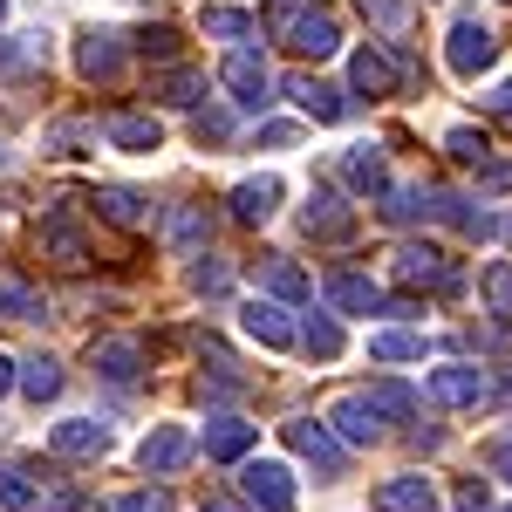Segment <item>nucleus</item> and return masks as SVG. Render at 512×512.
<instances>
[{
    "label": "nucleus",
    "instance_id": "obj_24",
    "mask_svg": "<svg viewBox=\"0 0 512 512\" xmlns=\"http://www.w3.org/2000/svg\"><path fill=\"white\" fill-rule=\"evenodd\" d=\"M431 396H437V403H451V410H465V403H478V396H485V369H472V362L431 369Z\"/></svg>",
    "mask_w": 512,
    "mask_h": 512
},
{
    "label": "nucleus",
    "instance_id": "obj_34",
    "mask_svg": "<svg viewBox=\"0 0 512 512\" xmlns=\"http://www.w3.org/2000/svg\"><path fill=\"white\" fill-rule=\"evenodd\" d=\"M301 349L315 355V362H335V355H342V328H335V315H308V328H301Z\"/></svg>",
    "mask_w": 512,
    "mask_h": 512
},
{
    "label": "nucleus",
    "instance_id": "obj_53",
    "mask_svg": "<svg viewBox=\"0 0 512 512\" xmlns=\"http://www.w3.org/2000/svg\"><path fill=\"white\" fill-rule=\"evenodd\" d=\"M506 512H512V506H506Z\"/></svg>",
    "mask_w": 512,
    "mask_h": 512
},
{
    "label": "nucleus",
    "instance_id": "obj_52",
    "mask_svg": "<svg viewBox=\"0 0 512 512\" xmlns=\"http://www.w3.org/2000/svg\"><path fill=\"white\" fill-rule=\"evenodd\" d=\"M0 21H7V0H0Z\"/></svg>",
    "mask_w": 512,
    "mask_h": 512
},
{
    "label": "nucleus",
    "instance_id": "obj_23",
    "mask_svg": "<svg viewBox=\"0 0 512 512\" xmlns=\"http://www.w3.org/2000/svg\"><path fill=\"white\" fill-rule=\"evenodd\" d=\"M431 219L458 226L465 239H492V233H499V219H492V212H478L472 198H451V192H431Z\"/></svg>",
    "mask_w": 512,
    "mask_h": 512
},
{
    "label": "nucleus",
    "instance_id": "obj_47",
    "mask_svg": "<svg viewBox=\"0 0 512 512\" xmlns=\"http://www.w3.org/2000/svg\"><path fill=\"white\" fill-rule=\"evenodd\" d=\"M260 144H267V151H287V144H294V123H260Z\"/></svg>",
    "mask_w": 512,
    "mask_h": 512
},
{
    "label": "nucleus",
    "instance_id": "obj_16",
    "mask_svg": "<svg viewBox=\"0 0 512 512\" xmlns=\"http://www.w3.org/2000/svg\"><path fill=\"white\" fill-rule=\"evenodd\" d=\"M301 226H308V239H349L355 233V212L321 185V192H308V205H301Z\"/></svg>",
    "mask_w": 512,
    "mask_h": 512
},
{
    "label": "nucleus",
    "instance_id": "obj_28",
    "mask_svg": "<svg viewBox=\"0 0 512 512\" xmlns=\"http://www.w3.org/2000/svg\"><path fill=\"white\" fill-rule=\"evenodd\" d=\"M369 355H376V362H424V335H410V328H376V335H369Z\"/></svg>",
    "mask_w": 512,
    "mask_h": 512
},
{
    "label": "nucleus",
    "instance_id": "obj_5",
    "mask_svg": "<svg viewBox=\"0 0 512 512\" xmlns=\"http://www.w3.org/2000/svg\"><path fill=\"white\" fill-rule=\"evenodd\" d=\"M396 280H403V287H437V294H451V287H458V267L444 260V246L410 239V246H396Z\"/></svg>",
    "mask_w": 512,
    "mask_h": 512
},
{
    "label": "nucleus",
    "instance_id": "obj_43",
    "mask_svg": "<svg viewBox=\"0 0 512 512\" xmlns=\"http://www.w3.org/2000/svg\"><path fill=\"white\" fill-rule=\"evenodd\" d=\"M137 55H151V62H171V55H178V28H144V35H137Z\"/></svg>",
    "mask_w": 512,
    "mask_h": 512
},
{
    "label": "nucleus",
    "instance_id": "obj_50",
    "mask_svg": "<svg viewBox=\"0 0 512 512\" xmlns=\"http://www.w3.org/2000/svg\"><path fill=\"white\" fill-rule=\"evenodd\" d=\"M485 110H492V117H506V123H512V82H499V89L485 96Z\"/></svg>",
    "mask_w": 512,
    "mask_h": 512
},
{
    "label": "nucleus",
    "instance_id": "obj_39",
    "mask_svg": "<svg viewBox=\"0 0 512 512\" xmlns=\"http://www.w3.org/2000/svg\"><path fill=\"white\" fill-rule=\"evenodd\" d=\"M444 151H451L458 164H485V158H492V144H485V130H465V123H458V130L444 137Z\"/></svg>",
    "mask_w": 512,
    "mask_h": 512
},
{
    "label": "nucleus",
    "instance_id": "obj_41",
    "mask_svg": "<svg viewBox=\"0 0 512 512\" xmlns=\"http://www.w3.org/2000/svg\"><path fill=\"white\" fill-rule=\"evenodd\" d=\"M362 14H369L383 35H403V28H410V0H362Z\"/></svg>",
    "mask_w": 512,
    "mask_h": 512
},
{
    "label": "nucleus",
    "instance_id": "obj_13",
    "mask_svg": "<svg viewBox=\"0 0 512 512\" xmlns=\"http://www.w3.org/2000/svg\"><path fill=\"white\" fill-rule=\"evenodd\" d=\"M287 48H294V55H308V62H328V55L342 48V28H335V14L308 7V14L287 28Z\"/></svg>",
    "mask_w": 512,
    "mask_h": 512
},
{
    "label": "nucleus",
    "instance_id": "obj_44",
    "mask_svg": "<svg viewBox=\"0 0 512 512\" xmlns=\"http://www.w3.org/2000/svg\"><path fill=\"white\" fill-rule=\"evenodd\" d=\"M192 137H198V144H226V137H233V117H226V110H198Z\"/></svg>",
    "mask_w": 512,
    "mask_h": 512
},
{
    "label": "nucleus",
    "instance_id": "obj_8",
    "mask_svg": "<svg viewBox=\"0 0 512 512\" xmlns=\"http://www.w3.org/2000/svg\"><path fill=\"white\" fill-rule=\"evenodd\" d=\"M321 424L342 437V444H383V410H376L369 396H342V403H335Z\"/></svg>",
    "mask_w": 512,
    "mask_h": 512
},
{
    "label": "nucleus",
    "instance_id": "obj_27",
    "mask_svg": "<svg viewBox=\"0 0 512 512\" xmlns=\"http://www.w3.org/2000/svg\"><path fill=\"white\" fill-rule=\"evenodd\" d=\"M21 396H28V403L62 396V362H55V355H28V362H21Z\"/></svg>",
    "mask_w": 512,
    "mask_h": 512
},
{
    "label": "nucleus",
    "instance_id": "obj_12",
    "mask_svg": "<svg viewBox=\"0 0 512 512\" xmlns=\"http://www.w3.org/2000/svg\"><path fill=\"white\" fill-rule=\"evenodd\" d=\"M239 328H246L260 349H294V342H301L280 301H246V308H239Z\"/></svg>",
    "mask_w": 512,
    "mask_h": 512
},
{
    "label": "nucleus",
    "instance_id": "obj_1",
    "mask_svg": "<svg viewBox=\"0 0 512 512\" xmlns=\"http://www.w3.org/2000/svg\"><path fill=\"white\" fill-rule=\"evenodd\" d=\"M499 62V35L478 21V14H465V21H451V41H444V69L458 82H478L485 69Z\"/></svg>",
    "mask_w": 512,
    "mask_h": 512
},
{
    "label": "nucleus",
    "instance_id": "obj_42",
    "mask_svg": "<svg viewBox=\"0 0 512 512\" xmlns=\"http://www.w3.org/2000/svg\"><path fill=\"white\" fill-rule=\"evenodd\" d=\"M28 506H35V478L7 472L0 478V512H28Z\"/></svg>",
    "mask_w": 512,
    "mask_h": 512
},
{
    "label": "nucleus",
    "instance_id": "obj_48",
    "mask_svg": "<svg viewBox=\"0 0 512 512\" xmlns=\"http://www.w3.org/2000/svg\"><path fill=\"white\" fill-rule=\"evenodd\" d=\"M492 478H506V485H512V431L492 444Z\"/></svg>",
    "mask_w": 512,
    "mask_h": 512
},
{
    "label": "nucleus",
    "instance_id": "obj_40",
    "mask_svg": "<svg viewBox=\"0 0 512 512\" xmlns=\"http://www.w3.org/2000/svg\"><path fill=\"white\" fill-rule=\"evenodd\" d=\"M82 144H96V123H55L48 130V151H62V158H82Z\"/></svg>",
    "mask_w": 512,
    "mask_h": 512
},
{
    "label": "nucleus",
    "instance_id": "obj_2",
    "mask_svg": "<svg viewBox=\"0 0 512 512\" xmlns=\"http://www.w3.org/2000/svg\"><path fill=\"white\" fill-rule=\"evenodd\" d=\"M280 437H287V451H294V458H308V465H315V472H328V478L349 465V444L328 431V424H315V417H287V424H280Z\"/></svg>",
    "mask_w": 512,
    "mask_h": 512
},
{
    "label": "nucleus",
    "instance_id": "obj_33",
    "mask_svg": "<svg viewBox=\"0 0 512 512\" xmlns=\"http://www.w3.org/2000/svg\"><path fill=\"white\" fill-rule=\"evenodd\" d=\"M0 315H7V321H41V315H48V301H41L28 280H0Z\"/></svg>",
    "mask_w": 512,
    "mask_h": 512
},
{
    "label": "nucleus",
    "instance_id": "obj_14",
    "mask_svg": "<svg viewBox=\"0 0 512 512\" xmlns=\"http://www.w3.org/2000/svg\"><path fill=\"white\" fill-rule=\"evenodd\" d=\"M342 185L362 192V198H383L390 192V164H383V151H376V144H349V151H342Z\"/></svg>",
    "mask_w": 512,
    "mask_h": 512
},
{
    "label": "nucleus",
    "instance_id": "obj_15",
    "mask_svg": "<svg viewBox=\"0 0 512 512\" xmlns=\"http://www.w3.org/2000/svg\"><path fill=\"white\" fill-rule=\"evenodd\" d=\"M280 198H287V185H280L274 171H260V178H246V185L233 192V219L239 226H267V219L280 212Z\"/></svg>",
    "mask_w": 512,
    "mask_h": 512
},
{
    "label": "nucleus",
    "instance_id": "obj_6",
    "mask_svg": "<svg viewBox=\"0 0 512 512\" xmlns=\"http://www.w3.org/2000/svg\"><path fill=\"white\" fill-rule=\"evenodd\" d=\"M76 69L89 82H117L123 76V35L117 28H82L76 35Z\"/></svg>",
    "mask_w": 512,
    "mask_h": 512
},
{
    "label": "nucleus",
    "instance_id": "obj_4",
    "mask_svg": "<svg viewBox=\"0 0 512 512\" xmlns=\"http://www.w3.org/2000/svg\"><path fill=\"white\" fill-rule=\"evenodd\" d=\"M239 492H246L253 512H294V472L274 465V458H253V465L239 472Z\"/></svg>",
    "mask_w": 512,
    "mask_h": 512
},
{
    "label": "nucleus",
    "instance_id": "obj_9",
    "mask_svg": "<svg viewBox=\"0 0 512 512\" xmlns=\"http://www.w3.org/2000/svg\"><path fill=\"white\" fill-rule=\"evenodd\" d=\"M192 451H198V444H192V431H185V424H158V431L137 444V465H144L151 478H164V472H178Z\"/></svg>",
    "mask_w": 512,
    "mask_h": 512
},
{
    "label": "nucleus",
    "instance_id": "obj_21",
    "mask_svg": "<svg viewBox=\"0 0 512 512\" xmlns=\"http://www.w3.org/2000/svg\"><path fill=\"white\" fill-rule=\"evenodd\" d=\"M287 96H294V103H301V110H308V117H315V123H342V117H349V96H342L335 82L294 76V82H287Z\"/></svg>",
    "mask_w": 512,
    "mask_h": 512
},
{
    "label": "nucleus",
    "instance_id": "obj_51",
    "mask_svg": "<svg viewBox=\"0 0 512 512\" xmlns=\"http://www.w3.org/2000/svg\"><path fill=\"white\" fill-rule=\"evenodd\" d=\"M14 369H21V362H14V355H0V396H7V390H14V383H21Z\"/></svg>",
    "mask_w": 512,
    "mask_h": 512
},
{
    "label": "nucleus",
    "instance_id": "obj_22",
    "mask_svg": "<svg viewBox=\"0 0 512 512\" xmlns=\"http://www.w3.org/2000/svg\"><path fill=\"white\" fill-rule=\"evenodd\" d=\"M253 437H260V424H246V417H212V424H205V458L233 465V458L253 451Z\"/></svg>",
    "mask_w": 512,
    "mask_h": 512
},
{
    "label": "nucleus",
    "instance_id": "obj_36",
    "mask_svg": "<svg viewBox=\"0 0 512 512\" xmlns=\"http://www.w3.org/2000/svg\"><path fill=\"white\" fill-rule=\"evenodd\" d=\"M362 396H369L383 417H417V390H403V383H369Z\"/></svg>",
    "mask_w": 512,
    "mask_h": 512
},
{
    "label": "nucleus",
    "instance_id": "obj_19",
    "mask_svg": "<svg viewBox=\"0 0 512 512\" xmlns=\"http://www.w3.org/2000/svg\"><path fill=\"white\" fill-rule=\"evenodd\" d=\"M349 89H355V96H369V103L390 96V89H396V62L383 55V48H355V55H349Z\"/></svg>",
    "mask_w": 512,
    "mask_h": 512
},
{
    "label": "nucleus",
    "instance_id": "obj_30",
    "mask_svg": "<svg viewBox=\"0 0 512 512\" xmlns=\"http://www.w3.org/2000/svg\"><path fill=\"white\" fill-rule=\"evenodd\" d=\"M198 28H205L212 41H246V35H253V14H239V7H219V0H212V7H198Z\"/></svg>",
    "mask_w": 512,
    "mask_h": 512
},
{
    "label": "nucleus",
    "instance_id": "obj_37",
    "mask_svg": "<svg viewBox=\"0 0 512 512\" xmlns=\"http://www.w3.org/2000/svg\"><path fill=\"white\" fill-rule=\"evenodd\" d=\"M0 69H48V35H21L14 48H0Z\"/></svg>",
    "mask_w": 512,
    "mask_h": 512
},
{
    "label": "nucleus",
    "instance_id": "obj_20",
    "mask_svg": "<svg viewBox=\"0 0 512 512\" xmlns=\"http://www.w3.org/2000/svg\"><path fill=\"white\" fill-rule=\"evenodd\" d=\"M103 137H110L117 151H158L164 144L158 117H144V110H110V117H103Z\"/></svg>",
    "mask_w": 512,
    "mask_h": 512
},
{
    "label": "nucleus",
    "instance_id": "obj_10",
    "mask_svg": "<svg viewBox=\"0 0 512 512\" xmlns=\"http://www.w3.org/2000/svg\"><path fill=\"white\" fill-rule=\"evenodd\" d=\"M369 506L376 512H437V485L417 478V472H396V478H383V485L369 492Z\"/></svg>",
    "mask_w": 512,
    "mask_h": 512
},
{
    "label": "nucleus",
    "instance_id": "obj_3",
    "mask_svg": "<svg viewBox=\"0 0 512 512\" xmlns=\"http://www.w3.org/2000/svg\"><path fill=\"white\" fill-rule=\"evenodd\" d=\"M219 82L233 89L239 110H267V103H274V69H267L253 48H233V55H226V69H219Z\"/></svg>",
    "mask_w": 512,
    "mask_h": 512
},
{
    "label": "nucleus",
    "instance_id": "obj_7",
    "mask_svg": "<svg viewBox=\"0 0 512 512\" xmlns=\"http://www.w3.org/2000/svg\"><path fill=\"white\" fill-rule=\"evenodd\" d=\"M89 369H96L103 383L130 390V383L144 376V342H137V335H110V342H96V349H89Z\"/></svg>",
    "mask_w": 512,
    "mask_h": 512
},
{
    "label": "nucleus",
    "instance_id": "obj_38",
    "mask_svg": "<svg viewBox=\"0 0 512 512\" xmlns=\"http://www.w3.org/2000/svg\"><path fill=\"white\" fill-rule=\"evenodd\" d=\"M308 7H315V0H267V7H260V28L287 41V28H294V21H301Z\"/></svg>",
    "mask_w": 512,
    "mask_h": 512
},
{
    "label": "nucleus",
    "instance_id": "obj_29",
    "mask_svg": "<svg viewBox=\"0 0 512 512\" xmlns=\"http://www.w3.org/2000/svg\"><path fill=\"white\" fill-rule=\"evenodd\" d=\"M151 96L178 103V110H192V103H205V76H198V69H164V76L151 82Z\"/></svg>",
    "mask_w": 512,
    "mask_h": 512
},
{
    "label": "nucleus",
    "instance_id": "obj_31",
    "mask_svg": "<svg viewBox=\"0 0 512 512\" xmlns=\"http://www.w3.org/2000/svg\"><path fill=\"white\" fill-rule=\"evenodd\" d=\"M383 219H396V226L431 219V192H424V185H390V192H383Z\"/></svg>",
    "mask_w": 512,
    "mask_h": 512
},
{
    "label": "nucleus",
    "instance_id": "obj_25",
    "mask_svg": "<svg viewBox=\"0 0 512 512\" xmlns=\"http://www.w3.org/2000/svg\"><path fill=\"white\" fill-rule=\"evenodd\" d=\"M96 212H103L110 226H151V198L130 192V185H103V192H96Z\"/></svg>",
    "mask_w": 512,
    "mask_h": 512
},
{
    "label": "nucleus",
    "instance_id": "obj_45",
    "mask_svg": "<svg viewBox=\"0 0 512 512\" xmlns=\"http://www.w3.org/2000/svg\"><path fill=\"white\" fill-rule=\"evenodd\" d=\"M110 512H171V492H123Z\"/></svg>",
    "mask_w": 512,
    "mask_h": 512
},
{
    "label": "nucleus",
    "instance_id": "obj_26",
    "mask_svg": "<svg viewBox=\"0 0 512 512\" xmlns=\"http://www.w3.org/2000/svg\"><path fill=\"white\" fill-rule=\"evenodd\" d=\"M164 239H171L178 253H192V246H205V239H212V212H205V205H178V212L164 219Z\"/></svg>",
    "mask_w": 512,
    "mask_h": 512
},
{
    "label": "nucleus",
    "instance_id": "obj_49",
    "mask_svg": "<svg viewBox=\"0 0 512 512\" xmlns=\"http://www.w3.org/2000/svg\"><path fill=\"white\" fill-rule=\"evenodd\" d=\"M192 287H198V294H219V287H226V267H219V260H212V267H198Z\"/></svg>",
    "mask_w": 512,
    "mask_h": 512
},
{
    "label": "nucleus",
    "instance_id": "obj_11",
    "mask_svg": "<svg viewBox=\"0 0 512 512\" xmlns=\"http://www.w3.org/2000/svg\"><path fill=\"white\" fill-rule=\"evenodd\" d=\"M48 451H55V458H103V451H110V424H96V417H62V424L48 431Z\"/></svg>",
    "mask_w": 512,
    "mask_h": 512
},
{
    "label": "nucleus",
    "instance_id": "obj_17",
    "mask_svg": "<svg viewBox=\"0 0 512 512\" xmlns=\"http://www.w3.org/2000/svg\"><path fill=\"white\" fill-rule=\"evenodd\" d=\"M35 246H41V260H55L62 274H82V267H89V239H82L69 219H48L35 233Z\"/></svg>",
    "mask_w": 512,
    "mask_h": 512
},
{
    "label": "nucleus",
    "instance_id": "obj_18",
    "mask_svg": "<svg viewBox=\"0 0 512 512\" xmlns=\"http://www.w3.org/2000/svg\"><path fill=\"white\" fill-rule=\"evenodd\" d=\"M328 308H335V315H383L390 301H383V287L369 274H335L328 280Z\"/></svg>",
    "mask_w": 512,
    "mask_h": 512
},
{
    "label": "nucleus",
    "instance_id": "obj_35",
    "mask_svg": "<svg viewBox=\"0 0 512 512\" xmlns=\"http://www.w3.org/2000/svg\"><path fill=\"white\" fill-rule=\"evenodd\" d=\"M478 294H485L492 315H512V260H492V267L478 274Z\"/></svg>",
    "mask_w": 512,
    "mask_h": 512
},
{
    "label": "nucleus",
    "instance_id": "obj_32",
    "mask_svg": "<svg viewBox=\"0 0 512 512\" xmlns=\"http://www.w3.org/2000/svg\"><path fill=\"white\" fill-rule=\"evenodd\" d=\"M260 287H267L274 301H308V274H301L294 260H267V267H260Z\"/></svg>",
    "mask_w": 512,
    "mask_h": 512
},
{
    "label": "nucleus",
    "instance_id": "obj_46",
    "mask_svg": "<svg viewBox=\"0 0 512 512\" xmlns=\"http://www.w3.org/2000/svg\"><path fill=\"white\" fill-rule=\"evenodd\" d=\"M48 512H103V506H96L89 492H55V499H48Z\"/></svg>",
    "mask_w": 512,
    "mask_h": 512
}]
</instances>
